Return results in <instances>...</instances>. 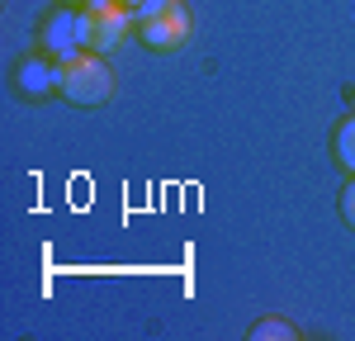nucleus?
Wrapping results in <instances>:
<instances>
[{"label": "nucleus", "instance_id": "nucleus-1", "mask_svg": "<svg viewBox=\"0 0 355 341\" xmlns=\"http://www.w3.org/2000/svg\"><path fill=\"white\" fill-rule=\"evenodd\" d=\"M114 95V71L105 53H76V57H62V100L76 105V110H95Z\"/></svg>", "mask_w": 355, "mask_h": 341}, {"label": "nucleus", "instance_id": "nucleus-2", "mask_svg": "<svg viewBox=\"0 0 355 341\" xmlns=\"http://www.w3.org/2000/svg\"><path fill=\"white\" fill-rule=\"evenodd\" d=\"M137 15V38L152 48V53H171V48H180L185 38H190V10L180 5V0H147Z\"/></svg>", "mask_w": 355, "mask_h": 341}, {"label": "nucleus", "instance_id": "nucleus-3", "mask_svg": "<svg viewBox=\"0 0 355 341\" xmlns=\"http://www.w3.org/2000/svg\"><path fill=\"white\" fill-rule=\"evenodd\" d=\"M90 48V10L85 5H62L48 15L43 24V53H53L57 62L62 57H76Z\"/></svg>", "mask_w": 355, "mask_h": 341}, {"label": "nucleus", "instance_id": "nucleus-4", "mask_svg": "<svg viewBox=\"0 0 355 341\" xmlns=\"http://www.w3.org/2000/svg\"><path fill=\"white\" fill-rule=\"evenodd\" d=\"M128 33H137V15L128 5H95L90 10V53H114Z\"/></svg>", "mask_w": 355, "mask_h": 341}, {"label": "nucleus", "instance_id": "nucleus-5", "mask_svg": "<svg viewBox=\"0 0 355 341\" xmlns=\"http://www.w3.org/2000/svg\"><path fill=\"white\" fill-rule=\"evenodd\" d=\"M15 85H19V95H28V100H43V95L62 90V62H57L53 53L24 57L19 71H15Z\"/></svg>", "mask_w": 355, "mask_h": 341}, {"label": "nucleus", "instance_id": "nucleus-6", "mask_svg": "<svg viewBox=\"0 0 355 341\" xmlns=\"http://www.w3.org/2000/svg\"><path fill=\"white\" fill-rule=\"evenodd\" d=\"M331 157H336L341 170L355 175V114H346V119L336 123V133H331Z\"/></svg>", "mask_w": 355, "mask_h": 341}, {"label": "nucleus", "instance_id": "nucleus-7", "mask_svg": "<svg viewBox=\"0 0 355 341\" xmlns=\"http://www.w3.org/2000/svg\"><path fill=\"white\" fill-rule=\"evenodd\" d=\"M341 218H346V223L355 227V180L346 185V190H341Z\"/></svg>", "mask_w": 355, "mask_h": 341}, {"label": "nucleus", "instance_id": "nucleus-8", "mask_svg": "<svg viewBox=\"0 0 355 341\" xmlns=\"http://www.w3.org/2000/svg\"><path fill=\"white\" fill-rule=\"evenodd\" d=\"M251 337H294V332H289L284 322H261V327H256Z\"/></svg>", "mask_w": 355, "mask_h": 341}, {"label": "nucleus", "instance_id": "nucleus-9", "mask_svg": "<svg viewBox=\"0 0 355 341\" xmlns=\"http://www.w3.org/2000/svg\"><path fill=\"white\" fill-rule=\"evenodd\" d=\"M62 5H85V10H95V5H114V0H62Z\"/></svg>", "mask_w": 355, "mask_h": 341}, {"label": "nucleus", "instance_id": "nucleus-10", "mask_svg": "<svg viewBox=\"0 0 355 341\" xmlns=\"http://www.w3.org/2000/svg\"><path fill=\"white\" fill-rule=\"evenodd\" d=\"M119 5H128V10H142V5H147V0H119Z\"/></svg>", "mask_w": 355, "mask_h": 341}]
</instances>
